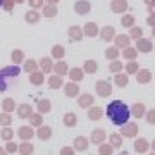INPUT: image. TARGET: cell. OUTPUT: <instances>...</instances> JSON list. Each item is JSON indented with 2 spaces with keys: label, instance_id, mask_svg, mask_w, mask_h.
Listing matches in <instances>:
<instances>
[{
  "label": "cell",
  "instance_id": "6da1fadb",
  "mask_svg": "<svg viewBox=\"0 0 155 155\" xmlns=\"http://www.w3.org/2000/svg\"><path fill=\"white\" fill-rule=\"evenodd\" d=\"M107 116L116 126H124L129 119V107L122 104L121 100H114L107 107Z\"/></svg>",
  "mask_w": 155,
  "mask_h": 155
},
{
  "label": "cell",
  "instance_id": "7a4b0ae2",
  "mask_svg": "<svg viewBox=\"0 0 155 155\" xmlns=\"http://www.w3.org/2000/svg\"><path fill=\"white\" fill-rule=\"evenodd\" d=\"M76 147H78L79 150H84L86 147H88V145H86V140H83V138H78V140H76Z\"/></svg>",
  "mask_w": 155,
  "mask_h": 155
},
{
  "label": "cell",
  "instance_id": "3957f363",
  "mask_svg": "<svg viewBox=\"0 0 155 155\" xmlns=\"http://www.w3.org/2000/svg\"><path fill=\"white\" fill-rule=\"evenodd\" d=\"M145 147H147V145H145V141H140V143H136V150H140V152H141V150H145Z\"/></svg>",
  "mask_w": 155,
  "mask_h": 155
},
{
  "label": "cell",
  "instance_id": "277c9868",
  "mask_svg": "<svg viewBox=\"0 0 155 155\" xmlns=\"http://www.w3.org/2000/svg\"><path fill=\"white\" fill-rule=\"evenodd\" d=\"M21 134H22V136H31L29 129H26V127H22V129H21Z\"/></svg>",
  "mask_w": 155,
  "mask_h": 155
},
{
  "label": "cell",
  "instance_id": "5b68a950",
  "mask_svg": "<svg viewBox=\"0 0 155 155\" xmlns=\"http://www.w3.org/2000/svg\"><path fill=\"white\" fill-rule=\"evenodd\" d=\"M100 152H102V155H109V153H110V148H109V147H104Z\"/></svg>",
  "mask_w": 155,
  "mask_h": 155
},
{
  "label": "cell",
  "instance_id": "8992f818",
  "mask_svg": "<svg viewBox=\"0 0 155 155\" xmlns=\"http://www.w3.org/2000/svg\"><path fill=\"white\" fill-rule=\"evenodd\" d=\"M22 152H24V153H29V152H31V145H24V147H22Z\"/></svg>",
  "mask_w": 155,
  "mask_h": 155
},
{
  "label": "cell",
  "instance_id": "52a82bcc",
  "mask_svg": "<svg viewBox=\"0 0 155 155\" xmlns=\"http://www.w3.org/2000/svg\"><path fill=\"white\" fill-rule=\"evenodd\" d=\"M62 155H72V152H71V150H62Z\"/></svg>",
  "mask_w": 155,
  "mask_h": 155
},
{
  "label": "cell",
  "instance_id": "ba28073f",
  "mask_svg": "<svg viewBox=\"0 0 155 155\" xmlns=\"http://www.w3.org/2000/svg\"><path fill=\"white\" fill-rule=\"evenodd\" d=\"M0 155H4V152H0Z\"/></svg>",
  "mask_w": 155,
  "mask_h": 155
},
{
  "label": "cell",
  "instance_id": "9c48e42d",
  "mask_svg": "<svg viewBox=\"0 0 155 155\" xmlns=\"http://www.w3.org/2000/svg\"><path fill=\"white\" fill-rule=\"evenodd\" d=\"M0 2H2V0H0Z\"/></svg>",
  "mask_w": 155,
  "mask_h": 155
}]
</instances>
